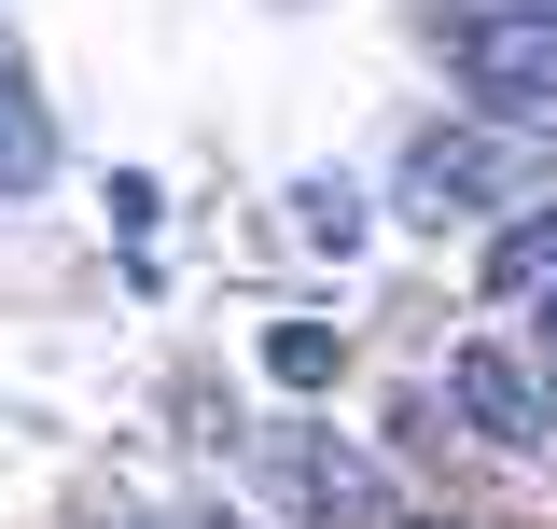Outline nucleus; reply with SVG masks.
Segmentation results:
<instances>
[{"mask_svg": "<svg viewBox=\"0 0 557 529\" xmlns=\"http://www.w3.org/2000/svg\"><path fill=\"white\" fill-rule=\"evenodd\" d=\"M516 139L530 126H432L405 153V209H432V223H446V209H502L516 196Z\"/></svg>", "mask_w": 557, "mask_h": 529, "instance_id": "obj_2", "label": "nucleus"}, {"mask_svg": "<svg viewBox=\"0 0 557 529\" xmlns=\"http://www.w3.org/2000/svg\"><path fill=\"white\" fill-rule=\"evenodd\" d=\"M265 488H278L307 529H362V516H376V460L335 446V432H278V446H265Z\"/></svg>", "mask_w": 557, "mask_h": 529, "instance_id": "obj_3", "label": "nucleus"}, {"mask_svg": "<svg viewBox=\"0 0 557 529\" xmlns=\"http://www.w3.org/2000/svg\"><path fill=\"white\" fill-rule=\"evenodd\" d=\"M265 362H278V391H335L348 334H335V321H278V334H265Z\"/></svg>", "mask_w": 557, "mask_h": 529, "instance_id": "obj_6", "label": "nucleus"}, {"mask_svg": "<svg viewBox=\"0 0 557 529\" xmlns=\"http://www.w3.org/2000/svg\"><path fill=\"white\" fill-rule=\"evenodd\" d=\"M42 182V112H28V84H0V196H28Z\"/></svg>", "mask_w": 557, "mask_h": 529, "instance_id": "obj_8", "label": "nucleus"}, {"mask_svg": "<svg viewBox=\"0 0 557 529\" xmlns=\"http://www.w3.org/2000/svg\"><path fill=\"white\" fill-rule=\"evenodd\" d=\"M405 529H446V516H405Z\"/></svg>", "mask_w": 557, "mask_h": 529, "instance_id": "obj_10", "label": "nucleus"}, {"mask_svg": "<svg viewBox=\"0 0 557 529\" xmlns=\"http://www.w3.org/2000/svg\"><path fill=\"white\" fill-rule=\"evenodd\" d=\"M544 362H557V293H544Z\"/></svg>", "mask_w": 557, "mask_h": 529, "instance_id": "obj_9", "label": "nucleus"}, {"mask_svg": "<svg viewBox=\"0 0 557 529\" xmlns=\"http://www.w3.org/2000/svg\"><path fill=\"white\" fill-rule=\"evenodd\" d=\"M487 293H530V307L557 293V196H544V209H516V223L487 237Z\"/></svg>", "mask_w": 557, "mask_h": 529, "instance_id": "obj_5", "label": "nucleus"}, {"mask_svg": "<svg viewBox=\"0 0 557 529\" xmlns=\"http://www.w3.org/2000/svg\"><path fill=\"white\" fill-rule=\"evenodd\" d=\"M446 70L474 84L502 126H557V0H460V28H446Z\"/></svg>", "mask_w": 557, "mask_h": 529, "instance_id": "obj_1", "label": "nucleus"}, {"mask_svg": "<svg viewBox=\"0 0 557 529\" xmlns=\"http://www.w3.org/2000/svg\"><path fill=\"white\" fill-rule=\"evenodd\" d=\"M293 251H362V196L348 182H293Z\"/></svg>", "mask_w": 557, "mask_h": 529, "instance_id": "obj_7", "label": "nucleus"}, {"mask_svg": "<svg viewBox=\"0 0 557 529\" xmlns=\"http://www.w3.org/2000/svg\"><path fill=\"white\" fill-rule=\"evenodd\" d=\"M446 404L474 418V432H502V446H544V377H530V348H460L446 362Z\"/></svg>", "mask_w": 557, "mask_h": 529, "instance_id": "obj_4", "label": "nucleus"}]
</instances>
